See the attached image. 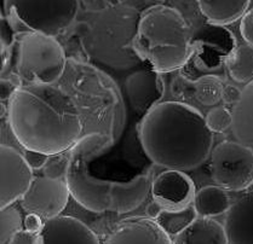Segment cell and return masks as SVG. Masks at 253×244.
Masks as SVG:
<instances>
[{"label": "cell", "instance_id": "6da1fadb", "mask_svg": "<svg viewBox=\"0 0 253 244\" xmlns=\"http://www.w3.org/2000/svg\"><path fill=\"white\" fill-rule=\"evenodd\" d=\"M7 122L24 150L57 155L79 140L83 117L66 91L53 85H23L7 102Z\"/></svg>", "mask_w": 253, "mask_h": 244}, {"label": "cell", "instance_id": "7a4b0ae2", "mask_svg": "<svg viewBox=\"0 0 253 244\" xmlns=\"http://www.w3.org/2000/svg\"><path fill=\"white\" fill-rule=\"evenodd\" d=\"M213 135L204 115L181 102H164L150 109L138 126L145 155L166 170L192 171L212 152Z\"/></svg>", "mask_w": 253, "mask_h": 244}, {"label": "cell", "instance_id": "3957f363", "mask_svg": "<svg viewBox=\"0 0 253 244\" xmlns=\"http://www.w3.org/2000/svg\"><path fill=\"white\" fill-rule=\"evenodd\" d=\"M131 46L158 73L181 69L194 53L192 33L178 10L153 5L142 13Z\"/></svg>", "mask_w": 253, "mask_h": 244}, {"label": "cell", "instance_id": "277c9868", "mask_svg": "<svg viewBox=\"0 0 253 244\" xmlns=\"http://www.w3.org/2000/svg\"><path fill=\"white\" fill-rule=\"evenodd\" d=\"M112 145L113 140L109 136L93 132L80 138L68 151L64 179L71 196L80 206L93 213L109 210L112 181L93 176L90 165Z\"/></svg>", "mask_w": 253, "mask_h": 244}, {"label": "cell", "instance_id": "5b68a950", "mask_svg": "<svg viewBox=\"0 0 253 244\" xmlns=\"http://www.w3.org/2000/svg\"><path fill=\"white\" fill-rule=\"evenodd\" d=\"M16 75L23 85H53L66 69V52L55 36L38 32L17 33L10 47Z\"/></svg>", "mask_w": 253, "mask_h": 244}, {"label": "cell", "instance_id": "8992f818", "mask_svg": "<svg viewBox=\"0 0 253 244\" xmlns=\"http://www.w3.org/2000/svg\"><path fill=\"white\" fill-rule=\"evenodd\" d=\"M79 0H4V15L15 33L38 32L51 36L74 25Z\"/></svg>", "mask_w": 253, "mask_h": 244}, {"label": "cell", "instance_id": "52a82bcc", "mask_svg": "<svg viewBox=\"0 0 253 244\" xmlns=\"http://www.w3.org/2000/svg\"><path fill=\"white\" fill-rule=\"evenodd\" d=\"M210 173L227 191H245L253 184V149L239 141H222L211 152Z\"/></svg>", "mask_w": 253, "mask_h": 244}, {"label": "cell", "instance_id": "ba28073f", "mask_svg": "<svg viewBox=\"0 0 253 244\" xmlns=\"http://www.w3.org/2000/svg\"><path fill=\"white\" fill-rule=\"evenodd\" d=\"M66 179L37 176L26 195L21 198V206L27 213H34L46 221L61 215L69 201Z\"/></svg>", "mask_w": 253, "mask_h": 244}, {"label": "cell", "instance_id": "9c48e42d", "mask_svg": "<svg viewBox=\"0 0 253 244\" xmlns=\"http://www.w3.org/2000/svg\"><path fill=\"white\" fill-rule=\"evenodd\" d=\"M1 186L0 209L12 206L28 191L34 180L33 168L28 165L23 154L15 147L2 144L0 146Z\"/></svg>", "mask_w": 253, "mask_h": 244}, {"label": "cell", "instance_id": "30bf717a", "mask_svg": "<svg viewBox=\"0 0 253 244\" xmlns=\"http://www.w3.org/2000/svg\"><path fill=\"white\" fill-rule=\"evenodd\" d=\"M195 194L193 180L182 171L166 170L153 179V200L161 203L165 209L178 210L189 207Z\"/></svg>", "mask_w": 253, "mask_h": 244}, {"label": "cell", "instance_id": "8fae6325", "mask_svg": "<svg viewBox=\"0 0 253 244\" xmlns=\"http://www.w3.org/2000/svg\"><path fill=\"white\" fill-rule=\"evenodd\" d=\"M103 244H173V240L155 220L136 215L118 222Z\"/></svg>", "mask_w": 253, "mask_h": 244}, {"label": "cell", "instance_id": "7c38bea8", "mask_svg": "<svg viewBox=\"0 0 253 244\" xmlns=\"http://www.w3.org/2000/svg\"><path fill=\"white\" fill-rule=\"evenodd\" d=\"M125 92L133 111L145 115L164 97L165 82L160 73L150 68L143 69L126 79Z\"/></svg>", "mask_w": 253, "mask_h": 244}, {"label": "cell", "instance_id": "4fadbf2b", "mask_svg": "<svg viewBox=\"0 0 253 244\" xmlns=\"http://www.w3.org/2000/svg\"><path fill=\"white\" fill-rule=\"evenodd\" d=\"M37 244H101L98 236L79 219L58 215L45 221Z\"/></svg>", "mask_w": 253, "mask_h": 244}, {"label": "cell", "instance_id": "5bb4252c", "mask_svg": "<svg viewBox=\"0 0 253 244\" xmlns=\"http://www.w3.org/2000/svg\"><path fill=\"white\" fill-rule=\"evenodd\" d=\"M153 179L150 174H141L126 183L112 181L109 211L126 214L138 208L152 191Z\"/></svg>", "mask_w": 253, "mask_h": 244}, {"label": "cell", "instance_id": "9a60e30c", "mask_svg": "<svg viewBox=\"0 0 253 244\" xmlns=\"http://www.w3.org/2000/svg\"><path fill=\"white\" fill-rule=\"evenodd\" d=\"M229 244H253V191H247L231 205L224 221Z\"/></svg>", "mask_w": 253, "mask_h": 244}, {"label": "cell", "instance_id": "2e32d148", "mask_svg": "<svg viewBox=\"0 0 253 244\" xmlns=\"http://www.w3.org/2000/svg\"><path fill=\"white\" fill-rule=\"evenodd\" d=\"M173 244H229L224 225L212 218L198 216L173 237Z\"/></svg>", "mask_w": 253, "mask_h": 244}, {"label": "cell", "instance_id": "e0dca14e", "mask_svg": "<svg viewBox=\"0 0 253 244\" xmlns=\"http://www.w3.org/2000/svg\"><path fill=\"white\" fill-rule=\"evenodd\" d=\"M198 4L210 25L223 27L242 18L251 0H198Z\"/></svg>", "mask_w": 253, "mask_h": 244}, {"label": "cell", "instance_id": "ac0fdd59", "mask_svg": "<svg viewBox=\"0 0 253 244\" xmlns=\"http://www.w3.org/2000/svg\"><path fill=\"white\" fill-rule=\"evenodd\" d=\"M231 132L236 141L253 149V80L242 88V97L233 109Z\"/></svg>", "mask_w": 253, "mask_h": 244}, {"label": "cell", "instance_id": "d6986e66", "mask_svg": "<svg viewBox=\"0 0 253 244\" xmlns=\"http://www.w3.org/2000/svg\"><path fill=\"white\" fill-rule=\"evenodd\" d=\"M193 206L198 216L214 218L227 213L231 207V203L227 190L220 186L209 185L198 190L194 197Z\"/></svg>", "mask_w": 253, "mask_h": 244}, {"label": "cell", "instance_id": "ffe728a7", "mask_svg": "<svg viewBox=\"0 0 253 244\" xmlns=\"http://www.w3.org/2000/svg\"><path fill=\"white\" fill-rule=\"evenodd\" d=\"M228 71L236 82H250L253 80V47L240 45L225 60Z\"/></svg>", "mask_w": 253, "mask_h": 244}, {"label": "cell", "instance_id": "44dd1931", "mask_svg": "<svg viewBox=\"0 0 253 244\" xmlns=\"http://www.w3.org/2000/svg\"><path fill=\"white\" fill-rule=\"evenodd\" d=\"M198 218L195 208L193 205L189 207L178 209V210H169L164 208L163 213L155 220L171 237H174L183 230L187 229L190 224Z\"/></svg>", "mask_w": 253, "mask_h": 244}, {"label": "cell", "instance_id": "7402d4cb", "mask_svg": "<svg viewBox=\"0 0 253 244\" xmlns=\"http://www.w3.org/2000/svg\"><path fill=\"white\" fill-rule=\"evenodd\" d=\"M222 81L213 75L200 77L194 87L195 98L204 105H216L218 102L222 101Z\"/></svg>", "mask_w": 253, "mask_h": 244}, {"label": "cell", "instance_id": "603a6c76", "mask_svg": "<svg viewBox=\"0 0 253 244\" xmlns=\"http://www.w3.org/2000/svg\"><path fill=\"white\" fill-rule=\"evenodd\" d=\"M24 220L17 208H2L0 213V244H7L12 236L20 230L24 229Z\"/></svg>", "mask_w": 253, "mask_h": 244}, {"label": "cell", "instance_id": "cb8c5ba5", "mask_svg": "<svg viewBox=\"0 0 253 244\" xmlns=\"http://www.w3.org/2000/svg\"><path fill=\"white\" fill-rule=\"evenodd\" d=\"M206 123L213 133L225 132L233 125V112L224 106H216L207 114Z\"/></svg>", "mask_w": 253, "mask_h": 244}, {"label": "cell", "instance_id": "d4e9b609", "mask_svg": "<svg viewBox=\"0 0 253 244\" xmlns=\"http://www.w3.org/2000/svg\"><path fill=\"white\" fill-rule=\"evenodd\" d=\"M68 151L48 156L46 165L44 167L45 176L55 179L66 178L67 163H68Z\"/></svg>", "mask_w": 253, "mask_h": 244}, {"label": "cell", "instance_id": "484cf974", "mask_svg": "<svg viewBox=\"0 0 253 244\" xmlns=\"http://www.w3.org/2000/svg\"><path fill=\"white\" fill-rule=\"evenodd\" d=\"M80 5L90 12H99L118 6L125 0H79Z\"/></svg>", "mask_w": 253, "mask_h": 244}, {"label": "cell", "instance_id": "4316f807", "mask_svg": "<svg viewBox=\"0 0 253 244\" xmlns=\"http://www.w3.org/2000/svg\"><path fill=\"white\" fill-rule=\"evenodd\" d=\"M0 32H1V37H0L1 39V50H10L13 41H15L16 33L6 16L2 15V13L1 17H0Z\"/></svg>", "mask_w": 253, "mask_h": 244}, {"label": "cell", "instance_id": "83f0119b", "mask_svg": "<svg viewBox=\"0 0 253 244\" xmlns=\"http://www.w3.org/2000/svg\"><path fill=\"white\" fill-rule=\"evenodd\" d=\"M240 33L246 44L253 47V7L245 13L241 18Z\"/></svg>", "mask_w": 253, "mask_h": 244}, {"label": "cell", "instance_id": "f1b7e54d", "mask_svg": "<svg viewBox=\"0 0 253 244\" xmlns=\"http://www.w3.org/2000/svg\"><path fill=\"white\" fill-rule=\"evenodd\" d=\"M23 156L27 162H28V165L33 168V171L44 168L48 160V155L42 154V152L38 151H32V150H24Z\"/></svg>", "mask_w": 253, "mask_h": 244}, {"label": "cell", "instance_id": "f546056e", "mask_svg": "<svg viewBox=\"0 0 253 244\" xmlns=\"http://www.w3.org/2000/svg\"><path fill=\"white\" fill-rule=\"evenodd\" d=\"M242 97V90L235 85H224L223 86L222 101L228 105H236Z\"/></svg>", "mask_w": 253, "mask_h": 244}, {"label": "cell", "instance_id": "4dcf8cb0", "mask_svg": "<svg viewBox=\"0 0 253 244\" xmlns=\"http://www.w3.org/2000/svg\"><path fill=\"white\" fill-rule=\"evenodd\" d=\"M24 230L34 233V235H39L42 232V227H44V219L40 215L34 213H28V215L24 218Z\"/></svg>", "mask_w": 253, "mask_h": 244}, {"label": "cell", "instance_id": "1f68e13d", "mask_svg": "<svg viewBox=\"0 0 253 244\" xmlns=\"http://www.w3.org/2000/svg\"><path fill=\"white\" fill-rule=\"evenodd\" d=\"M37 238L38 235L22 229L12 236L9 244H37Z\"/></svg>", "mask_w": 253, "mask_h": 244}, {"label": "cell", "instance_id": "d6a6232c", "mask_svg": "<svg viewBox=\"0 0 253 244\" xmlns=\"http://www.w3.org/2000/svg\"><path fill=\"white\" fill-rule=\"evenodd\" d=\"M18 86L16 84H13L10 79H2L1 77V81H0V99H1V103L2 102H9L10 98L12 97L13 93L17 91Z\"/></svg>", "mask_w": 253, "mask_h": 244}, {"label": "cell", "instance_id": "836d02e7", "mask_svg": "<svg viewBox=\"0 0 253 244\" xmlns=\"http://www.w3.org/2000/svg\"><path fill=\"white\" fill-rule=\"evenodd\" d=\"M163 210H164L163 205H161V203H159L158 201H155V200H153L152 202L147 206V208H145L147 216L153 220H157L159 216H160V214L163 213Z\"/></svg>", "mask_w": 253, "mask_h": 244}]
</instances>
